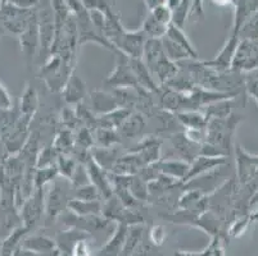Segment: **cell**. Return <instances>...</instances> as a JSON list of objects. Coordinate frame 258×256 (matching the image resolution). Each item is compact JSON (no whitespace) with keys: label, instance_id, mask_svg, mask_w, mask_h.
Listing matches in <instances>:
<instances>
[{"label":"cell","instance_id":"obj_29","mask_svg":"<svg viewBox=\"0 0 258 256\" xmlns=\"http://www.w3.org/2000/svg\"><path fill=\"white\" fill-rule=\"evenodd\" d=\"M162 44H163V49H165L166 55H167L168 59L172 60V62L179 63L182 62V60L191 59V56L187 54L186 50H184L181 46L177 45L175 41L168 39L167 36L162 37Z\"/></svg>","mask_w":258,"mask_h":256},{"label":"cell","instance_id":"obj_42","mask_svg":"<svg viewBox=\"0 0 258 256\" xmlns=\"http://www.w3.org/2000/svg\"><path fill=\"white\" fill-rule=\"evenodd\" d=\"M71 183L75 189L80 186H84V185H88V183H91L85 164L83 163L77 164L76 169H75V172H74V176H72L71 178Z\"/></svg>","mask_w":258,"mask_h":256},{"label":"cell","instance_id":"obj_11","mask_svg":"<svg viewBox=\"0 0 258 256\" xmlns=\"http://www.w3.org/2000/svg\"><path fill=\"white\" fill-rule=\"evenodd\" d=\"M227 164V158L220 156V158H213V156H206V155H199L194 159L193 163H190V169L186 177L184 178L182 183H189L196 178L201 177L203 175L212 172L215 169L224 166Z\"/></svg>","mask_w":258,"mask_h":256},{"label":"cell","instance_id":"obj_20","mask_svg":"<svg viewBox=\"0 0 258 256\" xmlns=\"http://www.w3.org/2000/svg\"><path fill=\"white\" fill-rule=\"evenodd\" d=\"M145 124L147 123H145V118L143 116V113L134 110L117 131H118L119 136L122 138H134L138 137L144 131Z\"/></svg>","mask_w":258,"mask_h":256},{"label":"cell","instance_id":"obj_12","mask_svg":"<svg viewBox=\"0 0 258 256\" xmlns=\"http://www.w3.org/2000/svg\"><path fill=\"white\" fill-rule=\"evenodd\" d=\"M162 141L156 136H147L138 142L131 151L139 154L145 165L157 164L161 160Z\"/></svg>","mask_w":258,"mask_h":256},{"label":"cell","instance_id":"obj_40","mask_svg":"<svg viewBox=\"0 0 258 256\" xmlns=\"http://www.w3.org/2000/svg\"><path fill=\"white\" fill-rule=\"evenodd\" d=\"M75 145L79 150H90L94 146V135L91 130L86 127H80V130L75 135Z\"/></svg>","mask_w":258,"mask_h":256},{"label":"cell","instance_id":"obj_56","mask_svg":"<svg viewBox=\"0 0 258 256\" xmlns=\"http://www.w3.org/2000/svg\"><path fill=\"white\" fill-rule=\"evenodd\" d=\"M248 74H249V76H252V77H254V78H258V69L253 70V72H250V73H248Z\"/></svg>","mask_w":258,"mask_h":256},{"label":"cell","instance_id":"obj_7","mask_svg":"<svg viewBox=\"0 0 258 256\" xmlns=\"http://www.w3.org/2000/svg\"><path fill=\"white\" fill-rule=\"evenodd\" d=\"M44 210H45L44 189H35V191L23 201L21 206V218L25 223L26 228L34 225L40 219Z\"/></svg>","mask_w":258,"mask_h":256},{"label":"cell","instance_id":"obj_35","mask_svg":"<svg viewBox=\"0 0 258 256\" xmlns=\"http://www.w3.org/2000/svg\"><path fill=\"white\" fill-rule=\"evenodd\" d=\"M128 191L131 192V195L135 197L137 201L147 200L148 194H149L148 183L139 175L131 176L130 183H128Z\"/></svg>","mask_w":258,"mask_h":256},{"label":"cell","instance_id":"obj_33","mask_svg":"<svg viewBox=\"0 0 258 256\" xmlns=\"http://www.w3.org/2000/svg\"><path fill=\"white\" fill-rule=\"evenodd\" d=\"M205 200H207L205 192L199 189H191L189 191H185L184 194L180 196L179 199V205L180 208L185 209H191L197 205H201Z\"/></svg>","mask_w":258,"mask_h":256},{"label":"cell","instance_id":"obj_38","mask_svg":"<svg viewBox=\"0 0 258 256\" xmlns=\"http://www.w3.org/2000/svg\"><path fill=\"white\" fill-rule=\"evenodd\" d=\"M74 199H79V200L85 201H94L100 200V199H102V195H100L99 190L94 186L93 183H88V185H84V186H80L75 189Z\"/></svg>","mask_w":258,"mask_h":256},{"label":"cell","instance_id":"obj_57","mask_svg":"<svg viewBox=\"0 0 258 256\" xmlns=\"http://www.w3.org/2000/svg\"><path fill=\"white\" fill-rule=\"evenodd\" d=\"M254 161H255V165L258 168V155H254Z\"/></svg>","mask_w":258,"mask_h":256},{"label":"cell","instance_id":"obj_28","mask_svg":"<svg viewBox=\"0 0 258 256\" xmlns=\"http://www.w3.org/2000/svg\"><path fill=\"white\" fill-rule=\"evenodd\" d=\"M94 138L97 140L100 147H114L121 142L122 137L117 130L98 127L97 130L94 131Z\"/></svg>","mask_w":258,"mask_h":256},{"label":"cell","instance_id":"obj_21","mask_svg":"<svg viewBox=\"0 0 258 256\" xmlns=\"http://www.w3.org/2000/svg\"><path fill=\"white\" fill-rule=\"evenodd\" d=\"M133 109L128 108H118L111 113L98 116V127L103 128H112V130H118L122 123L127 119V117L133 113Z\"/></svg>","mask_w":258,"mask_h":256},{"label":"cell","instance_id":"obj_27","mask_svg":"<svg viewBox=\"0 0 258 256\" xmlns=\"http://www.w3.org/2000/svg\"><path fill=\"white\" fill-rule=\"evenodd\" d=\"M233 100L234 99H225V100H219L212 104L206 105L205 114L207 119L215 118H227L233 114Z\"/></svg>","mask_w":258,"mask_h":256},{"label":"cell","instance_id":"obj_2","mask_svg":"<svg viewBox=\"0 0 258 256\" xmlns=\"http://www.w3.org/2000/svg\"><path fill=\"white\" fill-rule=\"evenodd\" d=\"M70 187H74L71 181L62 176L51 182L50 189L45 195V210L49 218L58 217L66 208H69V203L71 200Z\"/></svg>","mask_w":258,"mask_h":256},{"label":"cell","instance_id":"obj_37","mask_svg":"<svg viewBox=\"0 0 258 256\" xmlns=\"http://www.w3.org/2000/svg\"><path fill=\"white\" fill-rule=\"evenodd\" d=\"M59 152L54 149L53 145L44 147L40 150L36 158V168H46V166L57 165Z\"/></svg>","mask_w":258,"mask_h":256},{"label":"cell","instance_id":"obj_51","mask_svg":"<svg viewBox=\"0 0 258 256\" xmlns=\"http://www.w3.org/2000/svg\"><path fill=\"white\" fill-rule=\"evenodd\" d=\"M143 2H144L145 7L149 9V12H151V11H153L154 8H157V7L163 6V4H167L168 0H143Z\"/></svg>","mask_w":258,"mask_h":256},{"label":"cell","instance_id":"obj_41","mask_svg":"<svg viewBox=\"0 0 258 256\" xmlns=\"http://www.w3.org/2000/svg\"><path fill=\"white\" fill-rule=\"evenodd\" d=\"M151 13L152 16L158 21V22L162 23V25L167 26V27L170 25H172L173 11L167 6V4L157 7V8H154L153 11H151Z\"/></svg>","mask_w":258,"mask_h":256},{"label":"cell","instance_id":"obj_19","mask_svg":"<svg viewBox=\"0 0 258 256\" xmlns=\"http://www.w3.org/2000/svg\"><path fill=\"white\" fill-rule=\"evenodd\" d=\"M157 168L162 175L175 178L182 183L187 172H189L190 164L181 160V159H166V160H159L157 163Z\"/></svg>","mask_w":258,"mask_h":256},{"label":"cell","instance_id":"obj_23","mask_svg":"<svg viewBox=\"0 0 258 256\" xmlns=\"http://www.w3.org/2000/svg\"><path fill=\"white\" fill-rule=\"evenodd\" d=\"M176 119L185 128H206L208 119L205 113L198 110H182L175 113Z\"/></svg>","mask_w":258,"mask_h":256},{"label":"cell","instance_id":"obj_34","mask_svg":"<svg viewBox=\"0 0 258 256\" xmlns=\"http://www.w3.org/2000/svg\"><path fill=\"white\" fill-rule=\"evenodd\" d=\"M75 110H76V114L79 117L80 122L84 127L89 128V130H97L98 128V116L91 110V108L86 107L84 103H80V104L75 105Z\"/></svg>","mask_w":258,"mask_h":256},{"label":"cell","instance_id":"obj_22","mask_svg":"<svg viewBox=\"0 0 258 256\" xmlns=\"http://www.w3.org/2000/svg\"><path fill=\"white\" fill-rule=\"evenodd\" d=\"M165 49L162 44V39H148L144 46V53H143V60L152 70V68L157 64L162 56H165Z\"/></svg>","mask_w":258,"mask_h":256},{"label":"cell","instance_id":"obj_18","mask_svg":"<svg viewBox=\"0 0 258 256\" xmlns=\"http://www.w3.org/2000/svg\"><path fill=\"white\" fill-rule=\"evenodd\" d=\"M39 93H37L36 88H35L34 84L27 82L22 91V95H21L20 114L23 117L34 118L37 109H39Z\"/></svg>","mask_w":258,"mask_h":256},{"label":"cell","instance_id":"obj_5","mask_svg":"<svg viewBox=\"0 0 258 256\" xmlns=\"http://www.w3.org/2000/svg\"><path fill=\"white\" fill-rule=\"evenodd\" d=\"M147 40L148 36L142 27L135 30V31L125 30L122 36L116 41L114 46L117 48V50L125 54L130 59H143V53H144Z\"/></svg>","mask_w":258,"mask_h":256},{"label":"cell","instance_id":"obj_53","mask_svg":"<svg viewBox=\"0 0 258 256\" xmlns=\"http://www.w3.org/2000/svg\"><path fill=\"white\" fill-rule=\"evenodd\" d=\"M4 151H6V146H4L3 141H0V164L3 163L4 158H6L4 156Z\"/></svg>","mask_w":258,"mask_h":256},{"label":"cell","instance_id":"obj_55","mask_svg":"<svg viewBox=\"0 0 258 256\" xmlns=\"http://www.w3.org/2000/svg\"><path fill=\"white\" fill-rule=\"evenodd\" d=\"M39 6H50V0H39Z\"/></svg>","mask_w":258,"mask_h":256},{"label":"cell","instance_id":"obj_59","mask_svg":"<svg viewBox=\"0 0 258 256\" xmlns=\"http://www.w3.org/2000/svg\"><path fill=\"white\" fill-rule=\"evenodd\" d=\"M0 199H2V187H0Z\"/></svg>","mask_w":258,"mask_h":256},{"label":"cell","instance_id":"obj_39","mask_svg":"<svg viewBox=\"0 0 258 256\" xmlns=\"http://www.w3.org/2000/svg\"><path fill=\"white\" fill-rule=\"evenodd\" d=\"M76 166V161L74 160V158L69 156V154H59L57 160V168L58 172H59V176L71 181Z\"/></svg>","mask_w":258,"mask_h":256},{"label":"cell","instance_id":"obj_49","mask_svg":"<svg viewBox=\"0 0 258 256\" xmlns=\"http://www.w3.org/2000/svg\"><path fill=\"white\" fill-rule=\"evenodd\" d=\"M152 239H153V242L157 243V245H159V243H162V241H163V237H165V231H163V228H162L161 225H156V227H153V229H152Z\"/></svg>","mask_w":258,"mask_h":256},{"label":"cell","instance_id":"obj_46","mask_svg":"<svg viewBox=\"0 0 258 256\" xmlns=\"http://www.w3.org/2000/svg\"><path fill=\"white\" fill-rule=\"evenodd\" d=\"M66 3L69 6L70 12H71L72 14H75V16L81 13V12L86 9L85 6H84L83 0H66Z\"/></svg>","mask_w":258,"mask_h":256},{"label":"cell","instance_id":"obj_48","mask_svg":"<svg viewBox=\"0 0 258 256\" xmlns=\"http://www.w3.org/2000/svg\"><path fill=\"white\" fill-rule=\"evenodd\" d=\"M9 2L22 9H35L39 6V0H9Z\"/></svg>","mask_w":258,"mask_h":256},{"label":"cell","instance_id":"obj_43","mask_svg":"<svg viewBox=\"0 0 258 256\" xmlns=\"http://www.w3.org/2000/svg\"><path fill=\"white\" fill-rule=\"evenodd\" d=\"M62 123L64 128L67 130H75V128H80V126L83 127L81 122H80L79 117L76 114V110L72 108H66L62 112Z\"/></svg>","mask_w":258,"mask_h":256},{"label":"cell","instance_id":"obj_13","mask_svg":"<svg viewBox=\"0 0 258 256\" xmlns=\"http://www.w3.org/2000/svg\"><path fill=\"white\" fill-rule=\"evenodd\" d=\"M171 142H172L176 154L179 155V158L186 163H193L194 159L201 155L202 145L196 144L191 140H189L184 132L175 133V135L171 136Z\"/></svg>","mask_w":258,"mask_h":256},{"label":"cell","instance_id":"obj_50","mask_svg":"<svg viewBox=\"0 0 258 256\" xmlns=\"http://www.w3.org/2000/svg\"><path fill=\"white\" fill-rule=\"evenodd\" d=\"M72 256H89V250L88 247H86L85 242L80 241V242H77L76 245H75L74 255Z\"/></svg>","mask_w":258,"mask_h":256},{"label":"cell","instance_id":"obj_6","mask_svg":"<svg viewBox=\"0 0 258 256\" xmlns=\"http://www.w3.org/2000/svg\"><path fill=\"white\" fill-rule=\"evenodd\" d=\"M234 152L236 161V180L240 183V186H245L258 176L254 155L245 151L239 144L234 145Z\"/></svg>","mask_w":258,"mask_h":256},{"label":"cell","instance_id":"obj_1","mask_svg":"<svg viewBox=\"0 0 258 256\" xmlns=\"http://www.w3.org/2000/svg\"><path fill=\"white\" fill-rule=\"evenodd\" d=\"M240 121L241 116L234 113L227 118L210 119L206 127V142L220 147L227 156H230L234 147V133Z\"/></svg>","mask_w":258,"mask_h":256},{"label":"cell","instance_id":"obj_36","mask_svg":"<svg viewBox=\"0 0 258 256\" xmlns=\"http://www.w3.org/2000/svg\"><path fill=\"white\" fill-rule=\"evenodd\" d=\"M238 36L240 40H258V11L244 22Z\"/></svg>","mask_w":258,"mask_h":256},{"label":"cell","instance_id":"obj_4","mask_svg":"<svg viewBox=\"0 0 258 256\" xmlns=\"http://www.w3.org/2000/svg\"><path fill=\"white\" fill-rule=\"evenodd\" d=\"M231 69L244 74L258 69V40H240Z\"/></svg>","mask_w":258,"mask_h":256},{"label":"cell","instance_id":"obj_16","mask_svg":"<svg viewBox=\"0 0 258 256\" xmlns=\"http://www.w3.org/2000/svg\"><path fill=\"white\" fill-rule=\"evenodd\" d=\"M90 103L91 110L97 116H103V114L111 113L119 108L118 102H117V99L113 95V93H107V91L102 90L91 91Z\"/></svg>","mask_w":258,"mask_h":256},{"label":"cell","instance_id":"obj_17","mask_svg":"<svg viewBox=\"0 0 258 256\" xmlns=\"http://www.w3.org/2000/svg\"><path fill=\"white\" fill-rule=\"evenodd\" d=\"M128 62H130L131 70H133V73L135 76L138 84H139V88L144 89V90L149 91V93H157L159 90V86L154 81L153 74L149 70V68L147 67L144 60L130 59L128 58Z\"/></svg>","mask_w":258,"mask_h":256},{"label":"cell","instance_id":"obj_26","mask_svg":"<svg viewBox=\"0 0 258 256\" xmlns=\"http://www.w3.org/2000/svg\"><path fill=\"white\" fill-rule=\"evenodd\" d=\"M91 158L97 161L100 166H102L104 170L107 172H111L112 168H113L114 163L117 161V159L119 158L118 155V149L116 146L114 147H98V149L93 150V154H91Z\"/></svg>","mask_w":258,"mask_h":256},{"label":"cell","instance_id":"obj_47","mask_svg":"<svg viewBox=\"0 0 258 256\" xmlns=\"http://www.w3.org/2000/svg\"><path fill=\"white\" fill-rule=\"evenodd\" d=\"M30 246L36 250H46V248L51 247V243L49 242V239L43 238V237H36V238L30 241Z\"/></svg>","mask_w":258,"mask_h":256},{"label":"cell","instance_id":"obj_8","mask_svg":"<svg viewBox=\"0 0 258 256\" xmlns=\"http://www.w3.org/2000/svg\"><path fill=\"white\" fill-rule=\"evenodd\" d=\"M239 42H240V39H239L238 35L231 34L229 36V39L225 41L221 50L217 53V55H216L213 59L206 60V62L202 63H203L206 67L212 68V69L216 70H230L231 67H233L234 56H235Z\"/></svg>","mask_w":258,"mask_h":256},{"label":"cell","instance_id":"obj_24","mask_svg":"<svg viewBox=\"0 0 258 256\" xmlns=\"http://www.w3.org/2000/svg\"><path fill=\"white\" fill-rule=\"evenodd\" d=\"M165 36H167L168 39L175 41L177 45L181 46L184 50H186L187 54L191 56V59H198V51L196 50V48H194L191 41H190V39L187 37V35L185 34L184 30H182L181 27H179V26H176L172 23V25L168 26L167 32H166Z\"/></svg>","mask_w":258,"mask_h":256},{"label":"cell","instance_id":"obj_10","mask_svg":"<svg viewBox=\"0 0 258 256\" xmlns=\"http://www.w3.org/2000/svg\"><path fill=\"white\" fill-rule=\"evenodd\" d=\"M85 166L88 169L90 182L99 190L102 199L107 200V199L113 196V185H112L111 178H109V172L104 170L93 158L86 161Z\"/></svg>","mask_w":258,"mask_h":256},{"label":"cell","instance_id":"obj_30","mask_svg":"<svg viewBox=\"0 0 258 256\" xmlns=\"http://www.w3.org/2000/svg\"><path fill=\"white\" fill-rule=\"evenodd\" d=\"M142 28L144 30L148 39H162V37L166 35V32H167L168 27L165 25H162L161 22H158V21L152 16L151 12H149V14L144 18Z\"/></svg>","mask_w":258,"mask_h":256},{"label":"cell","instance_id":"obj_45","mask_svg":"<svg viewBox=\"0 0 258 256\" xmlns=\"http://www.w3.org/2000/svg\"><path fill=\"white\" fill-rule=\"evenodd\" d=\"M12 108V99L9 96L8 91L4 89V86L0 83V112L8 110Z\"/></svg>","mask_w":258,"mask_h":256},{"label":"cell","instance_id":"obj_9","mask_svg":"<svg viewBox=\"0 0 258 256\" xmlns=\"http://www.w3.org/2000/svg\"><path fill=\"white\" fill-rule=\"evenodd\" d=\"M20 40L21 51L25 55L26 60L30 63L34 60L35 55L40 49V34H39V20H37V11L34 14L29 27L26 28L25 32L18 36Z\"/></svg>","mask_w":258,"mask_h":256},{"label":"cell","instance_id":"obj_14","mask_svg":"<svg viewBox=\"0 0 258 256\" xmlns=\"http://www.w3.org/2000/svg\"><path fill=\"white\" fill-rule=\"evenodd\" d=\"M63 100L69 105H77L83 103L86 96V83L77 74L72 73L62 89Z\"/></svg>","mask_w":258,"mask_h":256},{"label":"cell","instance_id":"obj_54","mask_svg":"<svg viewBox=\"0 0 258 256\" xmlns=\"http://www.w3.org/2000/svg\"><path fill=\"white\" fill-rule=\"evenodd\" d=\"M250 220H252V222H254V220H258V208H257V210H254V213L250 215Z\"/></svg>","mask_w":258,"mask_h":256},{"label":"cell","instance_id":"obj_25","mask_svg":"<svg viewBox=\"0 0 258 256\" xmlns=\"http://www.w3.org/2000/svg\"><path fill=\"white\" fill-rule=\"evenodd\" d=\"M69 209L76 215L88 217V215L100 214V213L103 211V205L102 203H100V200L85 201V200H79V199H74V197H72L69 203Z\"/></svg>","mask_w":258,"mask_h":256},{"label":"cell","instance_id":"obj_3","mask_svg":"<svg viewBox=\"0 0 258 256\" xmlns=\"http://www.w3.org/2000/svg\"><path fill=\"white\" fill-rule=\"evenodd\" d=\"M105 84L112 89H142L131 70L128 58L122 53L116 54L114 68L105 79Z\"/></svg>","mask_w":258,"mask_h":256},{"label":"cell","instance_id":"obj_58","mask_svg":"<svg viewBox=\"0 0 258 256\" xmlns=\"http://www.w3.org/2000/svg\"><path fill=\"white\" fill-rule=\"evenodd\" d=\"M107 2L111 4V6H114V0H107Z\"/></svg>","mask_w":258,"mask_h":256},{"label":"cell","instance_id":"obj_52","mask_svg":"<svg viewBox=\"0 0 258 256\" xmlns=\"http://www.w3.org/2000/svg\"><path fill=\"white\" fill-rule=\"evenodd\" d=\"M212 3H215L216 6H220V7L233 6L234 0H212Z\"/></svg>","mask_w":258,"mask_h":256},{"label":"cell","instance_id":"obj_32","mask_svg":"<svg viewBox=\"0 0 258 256\" xmlns=\"http://www.w3.org/2000/svg\"><path fill=\"white\" fill-rule=\"evenodd\" d=\"M51 145L59 154H69L75 147V135L71 130L64 128V130L58 132Z\"/></svg>","mask_w":258,"mask_h":256},{"label":"cell","instance_id":"obj_44","mask_svg":"<svg viewBox=\"0 0 258 256\" xmlns=\"http://www.w3.org/2000/svg\"><path fill=\"white\" fill-rule=\"evenodd\" d=\"M245 91L254 99L258 104V78L247 74V83H245Z\"/></svg>","mask_w":258,"mask_h":256},{"label":"cell","instance_id":"obj_31","mask_svg":"<svg viewBox=\"0 0 258 256\" xmlns=\"http://www.w3.org/2000/svg\"><path fill=\"white\" fill-rule=\"evenodd\" d=\"M59 176L57 165L46 166V168H36L34 173L35 189H44L48 183L53 182Z\"/></svg>","mask_w":258,"mask_h":256},{"label":"cell","instance_id":"obj_15","mask_svg":"<svg viewBox=\"0 0 258 256\" xmlns=\"http://www.w3.org/2000/svg\"><path fill=\"white\" fill-rule=\"evenodd\" d=\"M145 166L144 161L140 158L139 154L130 151L123 156H119L117 161L114 163L113 168L111 172L114 175L122 176H135L139 175L140 170Z\"/></svg>","mask_w":258,"mask_h":256}]
</instances>
